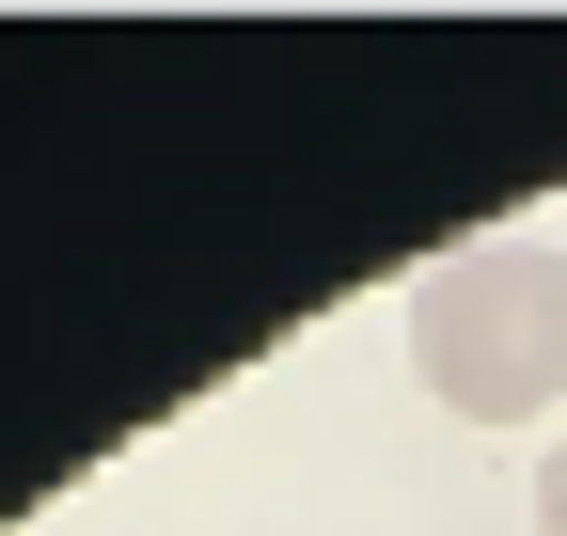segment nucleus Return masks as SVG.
<instances>
[{
	"mask_svg": "<svg viewBox=\"0 0 567 536\" xmlns=\"http://www.w3.org/2000/svg\"><path fill=\"white\" fill-rule=\"evenodd\" d=\"M410 379L457 426H551L567 411V252L551 237H457L410 268Z\"/></svg>",
	"mask_w": 567,
	"mask_h": 536,
	"instance_id": "obj_1",
	"label": "nucleus"
},
{
	"mask_svg": "<svg viewBox=\"0 0 567 536\" xmlns=\"http://www.w3.org/2000/svg\"><path fill=\"white\" fill-rule=\"evenodd\" d=\"M536 536H567V442H536Z\"/></svg>",
	"mask_w": 567,
	"mask_h": 536,
	"instance_id": "obj_2",
	"label": "nucleus"
}]
</instances>
